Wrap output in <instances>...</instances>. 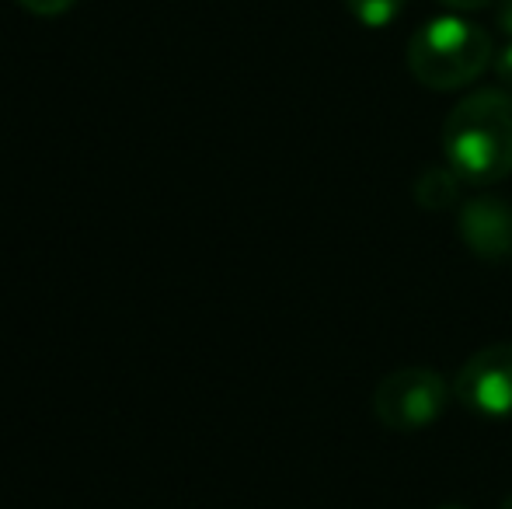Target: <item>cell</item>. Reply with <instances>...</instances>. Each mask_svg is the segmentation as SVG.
I'll list each match as a JSON object with an SVG mask.
<instances>
[{"label":"cell","mask_w":512,"mask_h":509,"mask_svg":"<svg viewBox=\"0 0 512 509\" xmlns=\"http://www.w3.org/2000/svg\"><path fill=\"white\" fill-rule=\"evenodd\" d=\"M446 164L471 185L512 175V91L481 88L464 95L443 123Z\"/></svg>","instance_id":"cell-1"},{"label":"cell","mask_w":512,"mask_h":509,"mask_svg":"<svg viewBox=\"0 0 512 509\" xmlns=\"http://www.w3.org/2000/svg\"><path fill=\"white\" fill-rule=\"evenodd\" d=\"M495 60V42L481 25L460 14L425 21L408 42V70L429 91H460Z\"/></svg>","instance_id":"cell-2"},{"label":"cell","mask_w":512,"mask_h":509,"mask_svg":"<svg viewBox=\"0 0 512 509\" xmlns=\"http://www.w3.org/2000/svg\"><path fill=\"white\" fill-rule=\"evenodd\" d=\"M450 405V384L432 367H401L373 391V415L391 433L429 429Z\"/></svg>","instance_id":"cell-3"},{"label":"cell","mask_w":512,"mask_h":509,"mask_svg":"<svg viewBox=\"0 0 512 509\" xmlns=\"http://www.w3.org/2000/svg\"><path fill=\"white\" fill-rule=\"evenodd\" d=\"M453 394L464 408L488 419H512V342H495L460 367Z\"/></svg>","instance_id":"cell-4"},{"label":"cell","mask_w":512,"mask_h":509,"mask_svg":"<svg viewBox=\"0 0 512 509\" xmlns=\"http://www.w3.org/2000/svg\"><path fill=\"white\" fill-rule=\"evenodd\" d=\"M457 227L464 245L485 262H509L512 258V203L506 199H467L457 213Z\"/></svg>","instance_id":"cell-5"},{"label":"cell","mask_w":512,"mask_h":509,"mask_svg":"<svg viewBox=\"0 0 512 509\" xmlns=\"http://www.w3.org/2000/svg\"><path fill=\"white\" fill-rule=\"evenodd\" d=\"M460 182L464 178L446 164V168H425L415 178V203L422 210H450L460 196Z\"/></svg>","instance_id":"cell-6"},{"label":"cell","mask_w":512,"mask_h":509,"mask_svg":"<svg viewBox=\"0 0 512 509\" xmlns=\"http://www.w3.org/2000/svg\"><path fill=\"white\" fill-rule=\"evenodd\" d=\"M345 7L363 28H387L405 11V0H345Z\"/></svg>","instance_id":"cell-7"},{"label":"cell","mask_w":512,"mask_h":509,"mask_svg":"<svg viewBox=\"0 0 512 509\" xmlns=\"http://www.w3.org/2000/svg\"><path fill=\"white\" fill-rule=\"evenodd\" d=\"M25 11H32V14H42V18H53V14H63V11H70V7L77 4V0H18Z\"/></svg>","instance_id":"cell-8"},{"label":"cell","mask_w":512,"mask_h":509,"mask_svg":"<svg viewBox=\"0 0 512 509\" xmlns=\"http://www.w3.org/2000/svg\"><path fill=\"white\" fill-rule=\"evenodd\" d=\"M492 70H495V77L506 84V91H512V42H509V46H502V49H495Z\"/></svg>","instance_id":"cell-9"},{"label":"cell","mask_w":512,"mask_h":509,"mask_svg":"<svg viewBox=\"0 0 512 509\" xmlns=\"http://www.w3.org/2000/svg\"><path fill=\"white\" fill-rule=\"evenodd\" d=\"M443 7H450L453 14H471V11H481V7H492L495 0H439Z\"/></svg>","instance_id":"cell-10"},{"label":"cell","mask_w":512,"mask_h":509,"mask_svg":"<svg viewBox=\"0 0 512 509\" xmlns=\"http://www.w3.org/2000/svg\"><path fill=\"white\" fill-rule=\"evenodd\" d=\"M495 18L506 35H512V0H495Z\"/></svg>","instance_id":"cell-11"},{"label":"cell","mask_w":512,"mask_h":509,"mask_svg":"<svg viewBox=\"0 0 512 509\" xmlns=\"http://www.w3.org/2000/svg\"><path fill=\"white\" fill-rule=\"evenodd\" d=\"M502 509H512V496L506 499V503H502Z\"/></svg>","instance_id":"cell-12"},{"label":"cell","mask_w":512,"mask_h":509,"mask_svg":"<svg viewBox=\"0 0 512 509\" xmlns=\"http://www.w3.org/2000/svg\"><path fill=\"white\" fill-rule=\"evenodd\" d=\"M439 509H464V506H439Z\"/></svg>","instance_id":"cell-13"}]
</instances>
